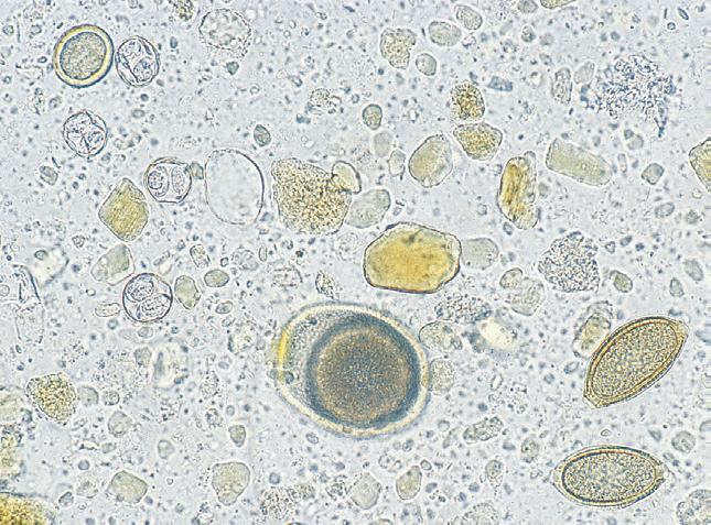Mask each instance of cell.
<instances>
[{
    "label": "cell",
    "mask_w": 711,
    "mask_h": 525,
    "mask_svg": "<svg viewBox=\"0 0 711 525\" xmlns=\"http://www.w3.org/2000/svg\"><path fill=\"white\" fill-rule=\"evenodd\" d=\"M255 141L258 145L263 146L270 143L271 135L268 130L262 125H257L254 132Z\"/></svg>",
    "instance_id": "8d00e7d4"
},
{
    "label": "cell",
    "mask_w": 711,
    "mask_h": 525,
    "mask_svg": "<svg viewBox=\"0 0 711 525\" xmlns=\"http://www.w3.org/2000/svg\"><path fill=\"white\" fill-rule=\"evenodd\" d=\"M151 197L163 204H180L192 187L190 166L174 157H163L152 162L143 177Z\"/></svg>",
    "instance_id": "2e32d148"
},
{
    "label": "cell",
    "mask_w": 711,
    "mask_h": 525,
    "mask_svg": "<svg viewBox=\"0 0 711 525\" xmlns=\"http://www.w3.org/2000/svg\"><path fill=\"white\" fill-rule=\"evenodd\" d=\"M332 175L352 194H357L360 190L358 175L349 164L337 162L333 167Z\"/></svg>",
    "instance_id": "f546056e"
},
{
    "label": "cell",
    "mask_w": 711,
    "mask_h": 525,
    "mask_svg": "<svg viewBox=\"0 0 711 525\" xmlns=\"http://www.w3.org/2000/svg\"><path fill=\"white\" fill-rule=\"evenodd\" d=\"M498 256V248L486 238L461 241V259L466 266L486 269L494 264Z\"/></svg>",
    "instance_id": "484cf974"
},
{
    "label": "cell",
    "mask_w": 711,
    "mask_h": 525,
    "mask_svg": "<svg viewBox=\"0 0 711 525\" xmlns=\"http://www.w3.org/2000/svg\"><path fill=\"white\" fill-rule=\"evenodd\" d=\"M228 275L219 270L209 271L204 276L205 283L212 287L224 286L228 282Z\"/></svg>",
    "instance_id": "e575fe53"
},
{
    "label": "cell",
    "mask_w": 711,
    "mask_h": 525,
    "mask_svg": "<svg viewBox=\"0 0 711 525\" xmlns=\"http://www.w3.org/2000/svg\"><path fill=\"white\" fill-rule=\"evenodd\" d=\"M114 57V44L105 30L79 24L67 30L56 43L53 66L67 86L88 88L105 78Z\"/></svg>",
    "instance_id": "ba28073f"
},
{
    "label": "cell",
    "mask_w": 711,
    "mask_h": 525,
    "mask_svg": "<svg viewBox=\"0 0 711 525\" xmlns=\"http://www.w3.org/2000/svg\"><path fill=\"white\" fill-rule=\"evenodd\" d=\"M536 154L511 157L503 172L497 195L500 212L518 229L534 228L539 219L536 204Z\"/></svg>",
    "instance_id": "30bf717a"
},
{
    "label": "cell",
    "mask_w": 711,
    "mask_h": 525,
    "mask_svg": "<svg viewBox=\"0 0 711 525\" xmlns=\"http://www.w3.org/2000/svg\"><path fill=\"white\" fill-rule=\"evenodd\" d=\"M667 470L654 456L623 446L582 449L560 461L552 482L572 502L597 507L634 504L666 481Z\"/></svg>",
    "instance_id": "277c9868"
},
{
    "label": "cell",
    "mask_w": 711,
    "mask_h": 525,
    "mask_svg": "<svg viewBox=\"0 0 711 525\" xmlns=\"http://www.w3.org/2000/svg\"><path fill=\"white\" fill-rule=\"evenodd\" d=\"M100 221L123 242L138 239L149 220V206L142 190L121 178L99 208Z\"/></svg>",
    "instance_id": "8fae6325"
},
{
    "label": "cell",
    "mask_w": 711,
    "mask_h": 525,
    "mask_svg": "<svg viewBox=\"0 0 711 525\" xmlns=\"http://www.w3.org/2000/svg\"><path fill=\"white\" fill-rule=\"evenodd\" d=\"M672 447L680 452H689L696 445V439L690 433L682 430L675 435L671 440Z\"/></svg>",
    "instance_id": "d6a6232c"
},
{
    "label": "cell",
    "mask_w": 711,
    "mask_h": 525,
    "mask_svg": "<svg viewBox=\"0 0 711 525\" xmlns=\"http://www.w3.org/2000/svg\"><path fill=\"white\" fill-rule=\"evenodd\" d=\"M467 523H497L498 515L494 507L488 504H481L466 514Z\"/></svg>",
    "instance_id": "4dcf8cb0"
},
{
    "label": "cell",
    "mask_w": 711,
    "mask_h": 525,
    "mask_svg": "<svg viewBox=\"0 0 711 525\" xmlns=\"http://www.w3.org/2000/svg\"><path fill=\"white\" fill-rule=\"evenodd\" d=\"M115 63L120 78L134 88L149 85L160 68L158 51L148 40L138 35L118 46Z\"/></svg>",
    "instance_id": "e0dca14e"
},
{
    "label": "cell",
    "mask_w": 711,
    "mask_h": 525,
    "mask_svg": "<svg viewBox=\"0 0 711 525\" xmlns=\"http://www.w3.org/2000/svg\"><path fill=\"white\" fill-rule=\"evenodd\" d=\"M672 84L670 76L644 56L621 58L603 83L601 96L611 117L658 114Z\"/></svg>",
    "instance_id": "52a82bcc"
},
{
    "label": "cell",
    "mask_w": 711,
    "mask_h": 525,
    "mask_svg": "<svg viewBox=\"0 0 711 525\" xmlns=\"http://www.w3.org/2000/svg\"><path fill=\"white\" fill-rule=\"evenodd\" d=\"M429 34H438L431 42L438 46H453L460 41L462 32L452 23L433 21L428 28ZM431 39V37H430Z\"/></svg>",
    "instance_id": "83f0119b"
},
{
    "label": "cell",
    "mask_w": 711,
    "mask_h": 525,
    "mask_svg": "<svg viewBox=\"0 0 711 525\" xmlns=\"http://www.w3.org/2000/svg\"><path fill=\"white\" fill-rule=\"evenodd\" d=\"M450 111L459 124L477 122L485 113L482 92L470 81L455 85L450 92Z\"/></svg>",
    "instance_id": "7402d4cb"
},
{
    "label": "cell",
    "mask_w": 711,
    "mask_h": 525,
    "mask_svg": "<svg viewBox=\"0 0 711 525\" xmlns=\"http://www.w3.org/2000/svg\"><path fill=\"white\" fill-rule=\"evenodd\" d=\"M390 206L386 189H370L352 201L345 222L355 228H368L378 223Z\"/></svg>",
    "instance_id": "44dd1931"
},
{
    "label": "cell",
    "mask_w": 711,
    "mask_h": 525,
    "mask_svg": "<svg viewBox=\"0 0 711 525\" xmlns=\"http://www.w3.org/2000/svg\"><path fill=\"white\" fill-rule=\"evenodd\" d=\"M541 6H543L547 9H553L554 7L563 6L569 2H563V1H541Z\"/></svg>",
    "instance_id": "74e56055"
},
{
    "label": "cell",
    "mask_w": 711,
    "mask_h": 525,
    "mask_svg": "<svg viewBox=\"0 0 711 525\" xmlns=\"http://www.w3.org/2000/svg\"><path fill=\"white\" fill-rule=\"evenodd\" d=\"M455 18L467 30H476L482 24L481 15L466 6L455 7Z\"/></svg>",
    "instance_id": "1f68e13d"
},
{
    "label": "cell",
    "mask_w": 711,
    "mask_h": 525,
    "mask_svg": "<svg viewBox=\"0 0 711 525\" xmlns=\"http://www.w3.org/2000/svg\"><path fill=\"white\" fill-rule=\"evenodd\" d=\"M546 165L556 173L592 186L605 185L613 176L611 165L603 157L559 138L549 147Z\"/></svg>",
    "instance_id": "4fadbf2b"
},
{
    "label": "cell",
    "mask_w": 711,
    "mask_h": 525,
    "mask_svg": "<svg viewBox=\"0 0 711 525\" xmlns=\"http://www.w3.org/2000/svg\"><path fill=\"white\" fill-rule=\"evenodd\" d=\"M452 133L464 153L480 162L492 160L503 142L502 131L486 122L457 124Z\"/></svg>",
    "instance_id": "ffe728a7"
},
{
    "label": "cell",
    "mask_w": 711,
    "mask_h": 525,
    "mask_svg": "<svg viewBox=\"0 0 711 525\" xmlns=\"http://www.w3.org/2000/svg\"><path fill=\"white\" fill-rule=\"evenodd\" d=\"M26 393L32 403L53 419H65L76 408L74 387L60 373L33 378L26 385Z\"/></svg>",
    "instance_id": "ac0fdd59"
},
{
    "label": "cell",
    "mask_w": 711,
    "mask_h": 525,
    "mask_svg": "<svg viewBox=\"0 0 711 525\" xmlns=\"http://www.w3.org/2000/svg\"><path fill=\"white\" fill-rule=\"evenodd\" d=\"M63 138L78 156L89 158L103 151L108 139V128L103 118L90 110L69 116L63 124Z\"/></svg>",
    "instance_id": "d6986e66"
},
{
    "label": "cell",
    "mask_w": 711,
    "mask_h": 525,
    "mask_svg": "<svg viewBox=\"0 0 711 525\" xmlns=\"http://www.w3.org/2000/svg\"><path fill=\"white\" fill-rule=\"evenodd\" d=\"M205 198L222 222L246 227L259 217L265 183L259 166L235 149L213 151L204 167Z\"/></svg>",
    "instance_id": "8992f818"
},
{
    "label": "cell",
    "mask_w": 711,
    "mask_h": 525,
    "mask_svg": "<svg viewBox=\"0 0 711 525\" xmlns=\"http://www.w3.org/2000/svg\"><path fill=\"white\" fill-rule=\"evenodd\" d=\"M133 261L129 248L125 244H118L101 255L91 270L96 280L107 283L119 282L117 274L121 278L131 274L133 271Z\"/></svg>",
    "instance_id": "cb8c5ba5"
},
{
    "label": "cell",
    "mask_w": 711,
    "mask_h": 525,
    "mask_svg": "<svg viewBox=\"0 0 711 525\" xmlns=\"http://www.w3.org/2000/svg\"><path fill=\"white\" fill-rule=\"evenodd\" d=\"M198 36L209 50L243 57L251 43L252 30L236 10L217 8L206 12L198 25Z\"/></svg>",
    "instance_id": "7c38bea8"
},
{
    "label": "cell",
    "mask_w": 711,
    "mask_h": 525,
    "mask_svg": "<svg viewBox=\"0 0 711 525\" xmlns=\"http://www.w3.org/2000/svg\"><path fill=\"white\" fill-rule=\"evenodd\" d=\"M190 253L197 267H205L209 264L208 254L202 244L193 245Z\"/></svg>",
    "instance_id": "d590c367"
},
{
    "label": "cell",
    "mask_w": 711,
    "mask_h": 525,
    "mask_svg": "<svg viewBox=\"0 0 711 525\" xmlns=\"http://www.w3.org/2000/svg\"><path fill=\"white\" fill-rule=\"evenodd\" d=\"M597 247L581 232L556 239L538 262L541 276L564 293L596 291L600 284Z\"/></svg>",
    "instance_id": "9c48e42d"
},
{
    "label": "cell",
    "mask_w": 711,
    "mask_h": 525,
    "mask_svg": "<svg viewBox=\"0 0 711 525\" xmlns=\"http://www.w3.org/2000/svg\"><path fill=\"white\" fill-rule=\"evenodd\" d=\"M175 295L177 300L187 309L193 308L200 298L198 289L194 281L188 276H181L176 280Z\"/></svg>",
    "instance_id": "f1b7e54d"
},
{
    "label": "cell",
    "mask_w": 711,
    "mask_h": 525,
    "mask_svg": "<svg viewBox=\"0 0 711 525\" xmlns=\"http://www.w3.org/2000/svg\"><path fill=\"white\" fill-rule=\"evenodd\" d=\"M688 336L683 321L665 316L643 317L618 327L592 357L584 398L601 408L637 396L668 372Z\"/></svg>",
    "instance_id": "7a4b0ae2"
},
{
    "label": "cell",
    "mask_w": 711,
    "mask_h": 525,
    "mask_svg": "<svg viewBox=\"0 0 711 525\" xmlns=\"http://www.w3.org/2000/svg\"><path fill=\"white\" fill-rule=\"evenodd\" d=\"M461 241L452 233L416 222L389 226L365 250L367 282L378 288L430 294L459 272Z\"/></svg>",
    "instance_id": "3957f363"
},
{
    "label": "cell",
    "mask_w": 711,
    "mask_h": 525,
    "mask_svg": "<svg viewBox=\"0 0 711 525\" xmlns=\"http://www.w3.org/2000/svg\"><path fill=\"white\" fill-rule=\"evenodd\" d=\"M417 34L409 29L383 31L379 48L381 56L395 68L407 69L410 64L411 50L416 46Z\"/></svg>",
    "instance_id": "603a6c76"
},
{
    "label": "cell",
    "mask_w": 711,
    "mask_h": 525,
    "mask_svg": "<svg viewBox=\"0 0 711 525\" xmlns=\"http://www.w3.org/2000/svg\"><path fill=\"white\" fill-rule=\"evenodd\" d=\"M172 302L171 286L152 273H142L132 277L122 293V304L127 315L139 322L162 319L171 309Z\"/></svg>",
    "instance_id": "5bb4252c"
},
{
    "label": "cell",
    "mask_w": 711,
    "mask_h": 525,
    "mask_svg": "<svg viewBox=\"0 0 711 525\" xmlns=\"http://www.w3.org/2000/svg\"><path fill=\"white\" fill-rule=\"evenodd\" d=\"M273 198L280 221L306 236L335 233L345 222L352 193L323 168L295 157L271 165Z\"/></svg>",
    "instance_id": "5b68a950"
},
{
    "label": "cell",
    "mask_w": 711,
    "mask_h": 525,
    "mask_svg": "<svg viewBox=\"0 0 711 525\" xmlns=\"http://www.w3.org/2000/svg\"><path fill=\"white\" fill-rule=\"evenodd\" d=\"M408 169L422 187L431 188L443 183L453 169V154L448 136H428L411 154Z\"/></svg>",
    "instance_id": "9a60e30c"
},
{
    "label": "cell",
    "mask_w": 711,
    "mask_h": 525,
    "mask_svg": "<svg viewBox=\"0 0 711 525\" xmlns=\"http://www.w3.org/2000/svg\"><path fill=\"white\" fill-rule=\"evenodd\" d=\"M383 118L381 108L375 103L367 106L363 111V120L371 130L379 128Z\"/></svg>",
    "instance_id": "836d02e7"
},
{
    "label": "cell",
    "mask_w": 711,
    "mask_h": 525,
    "mask_svg": "<svg viewBox=\"0 0 711 525\" xmlns=\"http://www.w3.org/2000/svg\"><path fill=\"white\" fill-rule=\"evenodd\" d=\"M710 499L708 489H697L689 493L677 506L678 522L685 525L710 524Z\"/></svg>",
    "instance_id": "d4e9b609"
},
{
    "label": "cell",
    "mask_w": 711,
    "mask_h": 525,
    "mask_svg": "<svg viewBox=\"0 0 711 525\" xmlns=\"http://www.w3.org/2000/svg\"><path fill=\"white\" fill-rule=\"evenodd\" d=\"M274 382L302 415L356 439L408 428L429 398L418 338L391 315L355 303H315L292 316L277 344Z\"/></svg>",
    "instance_id": "6da1fadb"
},
{
    "label": "cell",
    "mask_w": 711,
    "mask_h": 525,
    "mask_svg": "<svg viewBox=\"0 0 711 525\" xmlns=\"http://www.w3.org/2000/svg\"><path fill=\"white\" fill-rule=\"evenodd\" d=\"M689 161L698 177L710 193V136L693 147L689 153Z\"/></svg>",
    "instance_id": "4316f807"
}]
</instances>
